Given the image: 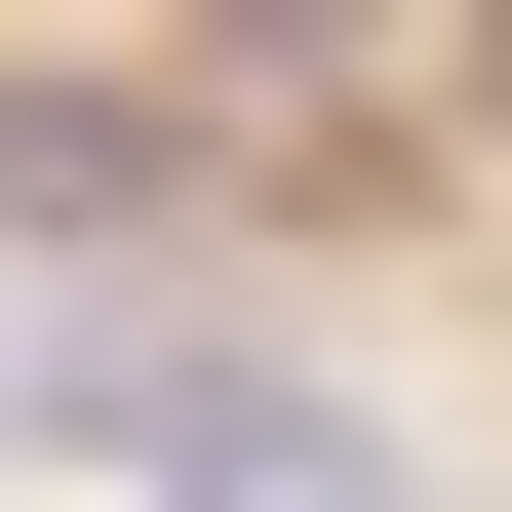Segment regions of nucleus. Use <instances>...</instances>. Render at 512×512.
Wrapping results in <instances>:
<instances>
[{
	"label": "nucleus",
	"instance_id": "nucleus-1",
	"mask_svg": "<svg viewBox=\"0 0 512 512\" xmlns=\"http://www.w3.org/2000/svg\"><path fill=\"white\" fill-rule=\"evenodd\" d=\"M119 512H434V434H394L355 355H276V316H119V434H79Z\"/></svg>",
	"mask_w": 512,
	"mask_h": 512
},
{
	"label": "nucleus",
	"instance_id": "nucleus-3",
	"mask_svg": "<svg viewBox=\"0 0 512 512\" xmlns=\"http://www.w3.org/2000/svg\"><path fill=\"white\" fill-rule=\"evenodd\" d=\"M473 119H512V0H473Z\"/></svg>",
	"mask_w": 512,
	"mask_h": 512
},
{
	"label": "nucleus",
	"instance_id": "nucleus-2",
	"mask_svg": "<svg viewBox=\"0 0 512 512\" xmlns=\"http://www.w3.org/2000/svg\"><path fill=\"white\" fill-rule=\"evenodd\" d=\"M434 512H512V434H434Z\"/></svg>",
	"mask_w": 512,
	"mask_h": 512
}]
</instances>
